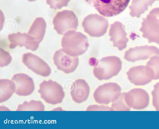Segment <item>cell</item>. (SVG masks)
I'll list each match as a JSON object with an SVG mask.
<instances>
[{"label":"cell","mask_w":159,"mask_h":129,"mask_svg":"<svg viewBox=\"0 0 159 129\" xmlns=\"http://www.w3.org/2000/svg\"><path fill=\"white\" fill-rule=\"evenodd\" d=\"M61 44L62 49L66 52L73 57L82 55L89 46L87 36L75 30H70L65 33Z\"/></svg>","instance_id":"obj_1"},{"label":"cell","mask_w":159,"mask_h":129,"mask_svg":"<svg viewBox=\"0 0 159 129\" xmlns=\"http://www.w3.org/2000/svg\"><path fill=\"white\" fill-rule=\"evenodd\" d=\"M93 73L99 80H107L116 76L122 69L120 58L114 56H107L97 60L95 59Z\"/></svg>","instance_id":"obj_2"},{"label":"cell","mask_w":159,"mask_h":129,"mask_svg":"<svg viewBox=\"0 0 159 129\" xmlns=\"http://www.w3.org/2000/svg\"><path fill=\"white\" fill-rule=\"evenodd\" d=\"M93 6L102 15L109 17L122 12L130 0H84Z\"/></svg>","instance_id":"obj_3"},{"label":"cell","mask_w":159,"mask_h":129,"mask_svg":"<svg viewBox=\"0 0 159 129\" xmlns=\"http://www.w3.org/2000/svg\"><path fill=\"white\" fill-rule=\"evenodd\" d=\"M139 31L148 43L155 42L159 45V7L153 9L145 18H143Z\"/></svg>","instance_id":"obj_4"},{"label":"cell","mask_w":159,"mask_h":129,"mask_svg":"<svg viewBox=\"0 0 159 129\" xmlns=\"http://www.w3.org/2000/svg\"><path fill=\"white\" fill-rule=\"evenodd\" d=\"M38 92L46 102L52 105L61 103L65 95L62 87L52 80L42 82L39 85Z\"/></svg>","instance_id":"obj_5"},{"label":"cell","mask_w":159,"mask_h":129,"mask_svg":"<svg viewBox=\"0 0 159 129\" xmlns=\"http://www.w3.org/2000/svg\"><path fill=\"white\" fill-rule=\"evenodd\" d=\"M82 25L84 32L89 36L99 37L107 32L109 22L107 19L102 16L91 14L84 18Z\"/></svg>","instance_id":"obj_6"},{"label":"cell","mask_w":159,"mask_h":129,"mask_svg":"<svg viewBox=\"0 0 159 129\" xmlns=\"http://www.w3.org/2000/svg\"><path fill=\"white\" fill-rule=\"evenodd\" d=\"M54 29L59 35H63L66 32L77 30L78 20L74 12L65 10L57 12L52 21Z\"/></svg>","instance_id":"obj_7"},{"label":"cell","mask_w":159,"mask_h":129,"mask_svg":"<svg viewBox=\"0 0 159 129\" xmlns=\"http://www.w3.org/2000/svg\"><path fill=\"white\" fill-rule=\"evenodd\" d=\"M121 91L120 87L117 83L108 82L98 86L94 92L93 96L96 102L107 105L118 97Z\"/></svg>","instance_id":"obj_8"},{"label":"cell","mask_w":159,"mask_h":129,"mask_svg":"<svg viewBox=\"0 0 159 129\" xmlns=\"http://www.w3.org/2000/svg\"><path fill=\"white\" fill-rule=\"evenodd\" d=\"M124 97L127 105L134 109H143L149 104V95L145 90L142 88H135L124 92Z\"/></svg>","instance_id":"obj_9"},{"label":"cell","mask_w":159,"mask_h":129,"mask_svg":"<svg viewBox=\"0 0 159 129\" xmlns=\"http://www.w3.org/2000/svg\"><path fill=\"white\" fill-rule=\"evenodd\" d=\"M53 59L54 64L57 69L66 74L75 71L79 63L78 57H73L69 55L62 48L55 52Z\"/></svg>","instance_id":"obj_10"},{"label":"cell","mask_w":159,"mask_h":129,"mask_svg":"<svg viewBox=\"0 0 159 129\" xmlns=\"http://www.w3.org/2000/svg\"><path fill=\"white\" fill-rule=\"evenodd\" d=\"M22 61L29 69L44 77L48 76L51 72L48 65L39 56L30 52L23 54Z\"/></svg>","instance_id":"obj_11"},{"label":"cell","mask_w":159,"mask_h":129,"mask_svg":"<svg viewBox=\"0 0 159 129\" xmlns=\"http://www.w3.org/2000/svg\"><path fill=\"white\" fill-rule=\"evenodd\" d=\"M159 55V49L154 46L144 45L129 48L125 53L124 57L131 62L146 60L153 56Z\"/></svg>","instance_id":"obj_12"},{"label":"cell","mask_w":159,"mask_h":129,"mask_svg":"<svg viewBox=\"0 0 159 129\" xmlns=\"http://www.w3.org/2000/svg\"><path fill=\"white\" fill-rule=\"evenodd\" d=\"M15 92L20 96H27L34 92L35 85L33 79L28 75L22 73L14 75L11 78Z\"/></svg>","instance_id":"obj_13"},{"label":"cell","mask_w":159,"mask_h":129,"mask_svg":"<svg viewBox=\"0 0 159 129\" xmlns=\"http://www.w3.org/2000/svg\"><path fill=\"white\" fill-rule=\"evenodd\" d=\"M127 35L121 22L116 21L110 25L109 32L110 40L112 42L113 46L120 51L127 47L129 40Z\"/></svg>","instance_id":"obj_14"},{"label":"cell","mask_w":159,"mask_h":129,"mask_svg":"<svg viewBox=\"0 0 159 129\" xmlns=\"http://www.w3.org/2000/svg\"><path fill=\"white\" fill-rule=\"evenodd\" d=\"M8 38L9 42V47L11 49L19 46L35 51L39 47V44L31 38L27 33L18 32L11 33L8 35Z\"/></svg>","instance_id":"obj_15"},{"label":"cell","mask_w":159,"mask_h":129,"mask_svg":"<svg viewBox=\"0 0 159 129\" xmlns=\"http://www.w3.org/2000/svg\"><path fill=\"white\" fill-rule=\"evenodd\" d=\"M126 74L129 81L136 86L146 85L152 80L146 66L133 67L127 72Z\"/></svg>","instance_id":"obj_16"},{"label":"cell","mask_w":159,"mask_h":129,"mask_svg":"<svg viewBox=\"0 0 159 129\" xmlns=\"http://www.w3.org/2000/svg\"><path fill=\"white\" fill-rule=\"evenodd\" d=\"M90 93V87L87 82L83 79H78L73 83V87L70 94L73 101L77 103L86 101Z\"/></svg>","instance_id":"obj_17"},{"label":"cell","mask_w":159,"mask_h":129,"mask_svg":"<svg viewBox=\"0 0 159 129\" xmlns=\"http://www.w3.org/2000/svg\"><path fill=\"white\" fill-rule=\"evenodd\" d=\"M46 27V23L43 18H36L30 27L27 34L31 38L39 44L44 38Z\"/></svg>","instance_id":"obj_18"},{"label":"cell","mask_w":159,"mask_h":129,"mask_svg":"<svg viewBox=\"0 0 159 129\" xmlns=\"http://www.w3.org/2000/svg\"><path fill=\"white\" fill-rule=\"evenodd\" d=\"M159 0H132L129 6V14L133 17L139 18L156 1Z\"/></svg>","instance_id":"obj_19"},{"label":"cell","mask_w":159,"mask_h":129,"mask_svg":"<svg viewBox=\"0 0 159 129\" xmlns=\"http://www.w3.org/2000/svg\"><path fill=\"white\" fill-rule=\"evenodd\" d=\"M14 92V86L11 80H0V103L8 100Z\"/></svg>","instance_id":"obj_20"},{"label":"cell","mask_w":159,"mask_h":129,"mask_svg":"<svg viewBox=\"0 0 159 129\" xmlns=\"http://www.w3.org/2000/svg\"><path fill=\"white\" fill-rule=\"evenodd\" d=\"M146 66L152 80L159 79V56L151 57Z\"/></svg>","instance_id":"obj_21"},{"label":"cell","mask_w":159,"mask_h":129,"mask_svg":"<svg viewBox=\"0 0 159 129\" xmlns=\"http://www.w3.org/2000/svg\"><path fill=\"white\" fill-rule=\"evenodd\" d=\"M45 107L39 101L31 100L29 102L25 101L19 105L16 111H43Z\"/></svg>","instance_id":"obj_22"},{"label":"cell","mask_w":159,"mask_h":129,"mask_svg":"<svg viewBox=\"0 0 159 129\" xmlns=\"http://www.w3.org/2000/svg\"><path fill=\"white\" fill-rule=\"evenodd\" d=\"M130 110V108L127 105L125 101L124 93H121L112 102L110 107L111 111H129Z\"/></svg>","instance_id":"obj_23"},{"label":"cell","mask_w":159,"mask_h":129,"mask_svg":"<svg viewBox=\"0 0 159 129\" xmlns=\"http://www.w3.org/2000/svg\"><path fill=\"white\" fill-rule=\"evenodd\" d=\"M70 0H46L51 9L56 10L67 6Z\"/></svg>","instance_id":"obj_24"},{"label":"cell","mask_w":159,"mask_h":129,"mask_svg":"<svg viewBox=\"0 0 159 129\" xmlns=\"http://www.w3.org/2000/svg\"><path fill=\"white\" fill-rule=\"evenodd\" d=\"M151 94L152 105L156 111H159V82L154 85Z\"/></svg>","instance_id":"obj_25"},{"label":"cell","mask_w":159,"mask_h":129,"mask_svg":"<svg viewBox=\"0 0 159 129\" xmlns=\"http://www.w3.org/2000/svg\"><path fill=\"white\" fill-rule=\"evenodd\" d=\"M0 64L1 67H3L8 65L12 60V57L8 52L3 49L0 48Z\"/></svg>","instance_id":"obj_26"},{"label":"cell","mask_w":159,"mask_h":129,"mask_svg":"<svg viewBox=\"0 0 159 129\" xmlns=\"http://www.w3.org/2000/svg\"><path fill=\"white\" fill-rule=\"evenodd\" d=\"M86 111H110V107L104 105H92L89 106Z\"/></svg>","instance_id":"obj_27"},{"label":"cell","mask_w":159,"mask_h":129,"mask_svg":"<svg viewBox=\"0 0 159 129\" xmlns=\"http://www.w3.org/2000/svg\"><path fill=\"white\" fill-rule=\"evenodd\" d=\"M27 0L30 2H33V1H35L37 0Z\"/></svg>","instance_id":"obj_28"}]
</instances>
